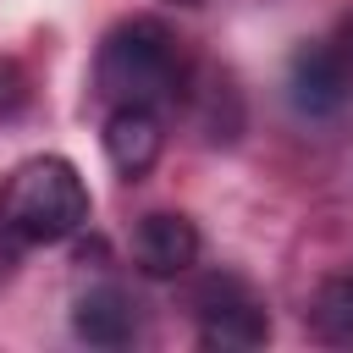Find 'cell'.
Wrapping results in <instances>:
<instances>
[{"mask_svg":"<svg viewBox=\"0 0 353 353\" xmlns=\"http://www.w3.org/2000/svg\"><path fill=\"white\" fill-rule=\"evenodd\" d=\"M336 50H342V61H347V77H353V17L342 22V33H336Z\"/></svg>","mask_w":353,"mask_h":353,"instance_id":"cell-9","label":"cell"},{"mask_svg":"<svg viewBox=\"0 0 353 353\" xmlns=\"http://www.w3.org/2000/svg\"><path fill=\"white\" fill-rule=\"evenodd\" d=\"M132 265L149 281H176L199 265V226L182 210H149L132 226Z\"/></svg>","mask_w":353,"mask_h":353,"instance_id":"cell-5","label":"cell"},{"mask_svg":"<svg viewBox=\"0 0 353 353\" xmlns=\"http://www.w3.org/2000/svg\"><path fill=\"white\" fill-rule=\"evenodd\" d=\"M99 138H105V160H110L127 182H138L143 171H154V160H160V149H165L160 110H149V105H110Z\"/></svg>","mask_w":353,"mask_h":353,"instance_id":"cell-6","label":"cell"},{"mask_svg":"<svg viewBox=\"0 0 353 353\" xmlns=\"http://www.w3.org/2000/svg\"><path fill=\"white\" fill-rule=\"evenodd\" d=\"M287 99L303 121H331V116L347 110L353 77H347V61H342L336 39L298 44V55L287 61Z\"/></svg>","mask_w":353,"mask_h":353,"instance_id":"cell-4","label":"cell"},{"mask_svg":"<svg viewBox=\"0 0 353 353\" xmlns=\"http://www.w3.org/2000/svg\"><path fill=\"white\" fill-rule=\"evenodd\" d=\"M94 94L105 105H176L188 94V50L160 17H121L94 55Z\"/></svg>","mask_w":353,"mask_h":353,"instance_id":"cell-1","label":"cell"},{"mask_svg":"<svg viewBox=\"0 0 353 353\" xmlns=\"http://www.w3.org/2000/svg\"><path fill=\"white\" fill-rule=\"evenodd\" d=\"M188 309H193V331H199L204 347L248 353V347H265V342H270L265 298H259L243 276H232V270H210V276L193 287Z\"/></svg>","mask_w":353,"mask_h":353,"instance_id":"cell-3","label":"cell"},{"mask_svg":"<svg viewBox=\"0 0 353 353\" xmlns=\"http://www.w3.org/2000/svg\"><path fill=\"white\" fill-rule=\"evenodd\" d=\"M309 325H314L320 342H353V276H331L314 292Z\"/></svg>","mask_w":353,"mask_h":353,"instance_id":"cell-8","label":"cell"},{"mask_svg":"<svg viewBox=\"0 0 353 353\" xmlns=\"http://www.w3.org/2000/svg\"><path fill=\"white\" fill-rule=\"evenodd\" d=\"M72 331L88 347H127L138 336V298L121 281H99L88 292H77L72 303Z\"/></svg>","mask_w":353,"mask_h":353,"instance_id":"cell-7","label":"cell"},{"mask_svg":"<svg viewBox=\"0 0 353 353\" xmlns=\"http://www.w3.org/2000/svg\"><path fill=\"white\" fill-rule=\"evenodd\" d=\"M176 6H193V0H176Z\"/></svg>","mask_w":353,"mask_h":353,"instance_id":"cell-10","label":"cell"},{"mask_svg":"<svg viewBox=\"0 0 353 353\" xmlns=\"http://www.w3.org/2000/svg\"><path fill=\"white\" fill-rule=\"evenodd\" d=\"M88 182L66 154H33L0 182V232L28 248L77 237L88 226Z\"/></svg>","mask_w":353,"mask_h":353,"instance_id":"cell-2","label":"cell"}]
</instances>
